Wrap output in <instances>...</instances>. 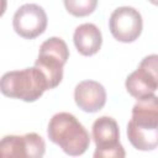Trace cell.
<instances>
[{
  "label": "cell",
  "instance_id": "obj_1",
  "mask_svg": "<svg viewBox=\"0 0 158 158\" xmlns=\"http://www.w3.org/2000/svg\"><path fill=\"white\" fill-rule=\"evenodd\" d=\"M47 135L51 142L69 156H81L90 144L89 132L79 120L69 112L53 115L48 123Z\"/></svg>",
  "mask_w": 158,
  "mask_h": 158
},
{
  "label": "cell",
  "instance_id": "obj_2",
  "mask_svg": "<svg viewBox=\"0 0 158 158\" xmlns=\"http://www.w3.org/2000/svg\"><path fill=\"white\" fill-rule=\"evenodd\" d=\"M49 89L51 86L46 75L36 65L7 72L1 77L0 81V90L5 96L20 99L26 102L36 101Z\"/></svg>",
  "mask_w": 158,
  "mask_h": 158
},
{
  "label": "cell",
  "instance_id": "obj_3",
  "mask_svg": "<svg viewBox=\"0 0 158 158\" xmlns=\"http://www.w3.org/2000/svg\"><path fill=\"white\" fill-rule=\"evenodd\" d=\"M69 58V49L67 43L59 37H51L46 40L38 52L35 65L40 68L46 75L51 89L59 85L63 79V67Z\"/></svg>",
  "mask_w": 158,
  "mask_h": 158
},
{
  "label": "cell",
  "instance_id": "obj_4",
  "mask_svg": "<svg viewBox=\"0 0 158 158\" xmlns=\"http://www.w3.org/2000/svg\"><path fill=\"white\" fill-rule=\"evenodd\" d=\"M93 139L96 149L95 158H123L126 156L120 143V130L115 118L111 116H101L93 123Z\"/></svg>",
  "mask_w": 158,
  "mask_h": 158
},
{
  "label": "cell",
  "instance_id": "obj_5",
  "mask_svg": "<svg viewBox=\"0 0 158 158\" xmlns=\"http://www.w3.org/2000/svg\"><path fill=\"white\" fill-rule=\"evenodd\" d=\"M125 86L137 100L153 95L158 89V54L146 56L138 68L127 77Z\"/></svg>",
  "mask_w": 158,
  "mask_h": 158
},
{
  "label": "cell",
  "instance_id": "obj_6",
  "mask_svg": "<svg viewBox=\"0 0 158 158\" xmlns=\"http://www.w3.org/2000/svg\"><path fill=\"white\" fill-rule=\"evenodd\" d=\"M143 27V20L138 10L131 6H121L112 11L109 19V28L115 40L130 43L136 41Z\"/></svg>",
  "mask_w": 158,
  "mask_h": 158
},
{
  "label": "cell",
  "instance_id": "obj_7",
  "mask_svg": "<svg viewBox=\"0 0 158 158\" xmlns=\"http://www.w3.org/2000/svg\"><path fill=\"white\" fill-rule=\"evenodd\" d=\"M47 14L37 4H25L20 6L12 19L15 32L26 40H33L42 35L47 27Z\"/></svg>",
  "mask_w": 158,
  "mask_h": 158
},
{
  "label": "cell",
  "instance_id": "obj_8",
  "mask_svg": "<svg viewBox=\"0 0 158 158\" xmlns=\"http://www.w3.org/2000/svg\"><path fill=\"white\" fill-rule=\"evenodd\" d=\"M46 143L43 138L30 132L22 136L9 135L4 136L0 142V156L1 157H30L41 158L44 156Z\"/></svg>",
  "mask_w": 158,
  "mask_h": 158
},
{
  "label": "cell",
  "instance_id": "obj_9",
  "mask_svg": "<svg viewBox=\"0 0 158 158\" xmlns=\"http://www.w3.org/2000/svg\"><path fill=\"white\" fill-rule=\"evenodd\" d=\"M74 100L85 112H98L106 104V90L95 80H83L74 89Z\"/></svg>",
  "mask_w": 158,
  "mask_h": 158
},
{
  "label": "cell",
  "instance_id": "obj_10",
  "mask_svg": "<svg viewBox=\"0 0 158 158\" xmlns=\"http://www.w3.org/2000/svg\"><path fill=\"white\" fill-rule=\"evenodd\" d=\"M128 125L142 130H158V96L153 94L137 100Z\"/></svg>",
  "mask_w": 158,
  "mask_h": 158
},
{
  "label": "cell",
  "instance_id": "obj_11",
  "mask_svg": "<svg viewBox=\"0 0 158 158\" xmlns=\"http://www.w3.org/2000/svg\"><path fill=\"white\" fill-rule=\"evenodd\" d=\"M73 42L77 51L85 57L94 56L99 52L102 43L101 31L94 23L79 25L73 35Z\"/></svg>",
  "mask_w": 158,
  "mask_h": 158
},
{
  "label": "cell",
  "instance_id": "obj_12",
  "mask_svg": "<svg viewBox=\"0 0 158 158\" xmlns=\"http://www.w3.org/2000/svg\"><path fill=\"white\" fill-rule=\"evenodd\" d=\"M65 10L75 16L84 17L94 12L98 6V0H63Z\"/></svg>",
  "mask_w": 158,
  "mask_h": 158
},
{
  "label": "cell",
  "instance_id": "obj_13",
  "mask_svg": "<svg viewBox=\"0 0 158 158\" xmlns=\"http://www.w3.org/2000/svg\"><path fill=\"white\" fill-rule=\"evenodd\" d=\"M151 4H153V5H156V6H158V0H148Z\"/></svg>",
  "mask_w": 158,
  "mask_h": 158
}]
</instances>
